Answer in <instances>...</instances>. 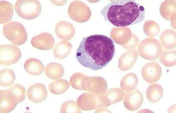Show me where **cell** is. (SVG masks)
I'll list each match as a JSON object with an SVG mask.
<instances>
[{
  "label": "cell",
  "mask_w": 176,
  "mask_h": 113,
  "mask_svg": "<svg viewBox=\"0 0 176 113\" xmlns=\"http://www.w3.org/2000/svg\"><path fill=\"white\" fill-rule=\"evenodd\" d=\"M114 43L109 37L92 35L82 38L75 53V57L82 66L93 71L101 69L113 58Z\"/></svg>",
  "instance_id": "1"
},
{
  "label": "cell",
  "mask_w": 176,
  "mask_h": 113,
  "mask_svg": "<svg viewBox=\"0 0 176 113\" xmlns=\"http://www.w3.org/2000/svg\"><path fill=\"white\" fill-rule=\"evenodd\" d=\"M100 13L105 21L116 26L124 27L143 21L145 10L134 0H117L111 1Z\"/></svg>",
  "instance_id": "2"
},
{
  "label": "cell",
  "mask_w": 176,
  "mask_h": 113,
  "mask_svg": "<svg viewBox=\"0 0 176 113\" xmlns=\"http://www.w3.org/2000/svg\"><path fill=\"white\" fill-rule=\"evenodd\" d=\"M4 36L14 45H19L25 42L27 39V31L20 22L11 21L5 24L3 28Z\"/></svg>",
  "instance_id": "3"
},
{
  "label": "cell",
  "mask_w": 176,
  "mask_h": 113,
  "mask_svg": "<svg viewBox=\"0 0 176 113\" xmlns=\"http://www.w3.org/2000/svg\"><path fill=\"white\" fill-rule=\"evenodd\" d=\"M15 10L17 14L21 18L32 20L40 15L41 5L37 0H18L15 4Z\"/></svg>",
  "instance_id": "4"
},
{
  "label": "cell",
  "mask_w": 176,
  "mask_h": 113,
  "mask_svg": "<svg viewBox=\"0 0 176 113\" xmlns=\"http://www.w3.org/2000/svg\"><path fill=\"white\" fill-rule=\"evenodd\" d=\"M137 50L139 54L142 57L149 60H153L160 56L163 48L158 40L148 37L139 44Z\"/></svg>",
  "instance_id": "5"
},
{
  "label": "cell",
  "mask_w": 176,
  "mask_h": 113,
  "mask_svg": "<svg viewBox=\"0 0 176 113\" xmlns=\"http://www.w3.org/2000/svg\"><path fill=\"white\" fill-rule=\"evenodd\" d=\"M68 13L71 19L79 23L88 21L90 18L91 14L89 6L79 0L74 1L70 3Z\"/></svg>",
  "instance_id": "6"
},
{
  "label": "cell",
  "mask_w": 176,
  "mask_h": 113,
  "mask_svg": "<svg viewBox=\"0 0 176 113\" xmlns=\"http://www.w3.org/2000/svg\"><path fill=\"white\" fill-rule=\"evenodd\" d=\"M21 52L19 48L11 44L0 45V64L5 66L17 63L21 57Z\"/></svg>",
  "instance_id": "7"
},
{
  "label": "cell",
  "mask_w": 176,
  "mask_h": 113,
  "mask_svg": "<svg viewBox=\"0 0 176 113\" xmlns=\"http://www.w3.org/2000/svg\"><path fill=\"white\" fill-rule=\"evenodd\" d=\"M162 73V68L156 61H152L145 64L143 67L141 75L144 80L149 83L157 82Z\"/></svg>",
  "instance_id": "8"
},
{
  "label": "cell",
  "mask_w": 176,
  "mask_h": 113,
  "mask_svg": "<svg viewBox=\"0 0 176 113\" xmlns=\"http://www.w3.org/2000/svg\"><path fill=\"white\" fill-rule=\"evenodd\" d=\"M0 112L7 113L13 110L17 103V98L9 90H2L0 92Z\"/></svg>",
  "instance_id": "9"
},
{
  "label": "cell",
  "mask_w": 176,
  "mask_h": 113,
  "mask_svg": "<svg viewBox=\"0 0 176 113\" xmlns=\"http://www.w3.org/2000/svg\"><path fill=\"white\" fill-rule=\"evenodd\" d=\"M143 99L142 92L137 89H135L128 92L125 95L123 103L127 109L131 111H134L140 107Z\"/></svg>",
  "instance_id": "10"
},
{
  "label": "cell",
  "mask_w": 176,
  "mask_h": 113,
  "mask_svg": "<svg viewBox=\"0 0 176 113\" xmlns=\"http://www.w3.org/2000/svg\"><path fill=\"white\" fill-rule=\"evenodd\" d=\"M31 43L34 48L40 50H49L55 45V40L52 35L47 32L42 33L32 39Z\"/></svg>",
  "instance_id": "11"
},
{
  "label": "cell",
  "mask_w": 176,
  "mask_h": 113,
  "mask_svg": "<svg viewBox=\"0 0 176 113\" xmlns=\"http://www.w3.org/2000/svg\"><path fill=\"white\" fill-rule=\"evenodd\" d=\"M27 95L28 99L34 103L41 102L44 100L47 96V90L43 84L35 83L29 88Z\"/></svg>",
  "instance_id": "12"
},
{
  "label": "cell",
  "mask_w": 176,
  "mask_h": 113,
  "mask_svg": "<svg viewBox=\"0 0 176 113\" xmlns=\"http://www.w3.org/2000/svg\"><path fill=\"white\" fill-rule=\"evenodd\" d=\"M132 33L128 27H114L110 32L112 39L116 43L122 46L127 44L131 40Z\"/></svg>",
  "instance_id": "13"
},
{
  "label": "cell",
  "mask_w": 176,
  "mask_h": 113,
  "mask_svg": "<svg viewBox=\"0 0 176 113\" xmlns=\"http://www.w3.org/2000/svg\"><path fill=\"white\" fill-rule=\"evenodd\" d=\"M55 32L57 37L63 40H71L75 34V29L71 23L66 21L58 22L55 27Z\"/></svg>",
  "instance_id": "14"
},
{
  "label": "cell",
  "mask_w": 176,
  "mask_h": 113,
  "mask_svg": "<svg viewBox=\"0 0 176 113\" xmlns=\"http://www.w3.org/2000/svg\"><path fill=\"white\" fill-rule=\"evenodd\" d=\"M138 57L136 49H130L123 54L119 59L118 68L122 71L128 70L133 66Z\"/></svg>",
  "instance_id": "15"
},
{
  "label": "cell",
  "mask_w": 176,
  "mask_h": 113,
  "mask_svg": "<svg viewBox=\"0 0 176 113\" xmlns=\"http://www.w3.org/2000/svg\"><path fill=\"white\" fill-rule=\"evenodd\" d=\"M159 10L161 16L166 20L170 21L171 25L175 20L176 1H164L160 5Z\"/></svg>",
  "instance_id": "16"
},
{
  "label": "cell",
  "mask_w": 176,
  "mask_h": 113,
  "mask_svg": "<svg viewBox=\"0 0 176 113\" xmlns=\"http://www.w3.org/2000/svg\"><path fill=\"white\" fill-rule=\"evenodd\" d=\"M104 98V105L108 107L121 101L124 97L125 93L119 88L109 89L107 91Z\"/></svg>",
  "instance_id": "17"
},
{
  "label": "cell",
  "mask_w": 176,
  "mask_h": 113,
  "mask_svg": "<svg viewBox=\"0 0 176 113\" xmlns=\"http://www.w3.org/2000/svg\"><path fill=\"white\" fill-rule=\"evenodd\" d=\"M24 68L27 73L34 75L41 74L44 70V65L41 62L34 58L26 60L24 64Z\"/></svg>",
  "instance_id": "18"
},
{
  "label": "cell",
  "mask_w": 176,
  "mask_h": 113,
  "mask_svg": "<svg viewBox=\"0 0 176 113\" xmlns=\"http://www.w3.org/2000/svg\"><path fill=\"white\" fill-rule=\"evenodd\" d=\"M163 89L162 86L157 83L151 84L146 92L147 99L152 103H155L160 100L163 97Z\"/></svg>",
  "instance_id": "19"
},
{
  "label": "cell",
  "mask_w": 176,
  "mask_h": 113,
  "mask_svg": "<svg viewBox=\"0 0 176 113\" xmlns=\"http://www.w3.org/2000/svg\"><path fill=\"white\" fill-rule=\"evenodd\" d=\"M161 44L167 50L176 46V32L171 29H167L161 33L160 35Z\"/></svg>",
  "instance_id": "20"
},
{
  "label": "cell",
  "mask_w": 176,
  "mask_h": 113,
  "mask_svg": "<svg viewBox=\"0 0 176 113\" xmlns=\"http://www.w3.org/2000/svg\"><path fill=\"white\" fill-rule=\"evenodd\" d=\"M0 23L3 24L8 22L13 16V6L8 1H0Z\"/></svg>",
  "instance_id": "21"
},
{
  "label": "cell",
  "mask_w": 176,
  "mask_h": 113,
  "mask_svg": "<svg viewBox=\"0 0 176 113\" xmlns=\"http://www.w3.org/2000/svg\"><path fill=\"white\" fill-rule=\"evenodd\" d=\"M64 73V70L63 66L58 63H49L46 65L45 68V75L53 80L61 78Z\"/></svg>",
  "instance_id": "22"
},
{
  "label": "cell",
  "mask_w": 176,
  "mask_h": 113,
  "mask_svg": "<svg viewBox=\"0 0 176 113\" xmlns=\"http://www.w3.org/2000/svg\"><path fill=\"white\" fill-rule=\"evenodd\" d=\"M72 46L67 41H62L57 43L53 50L55 57L59 60L63 59L71 52Z\"/></svg>",
  "instance_id": "23"
},
{
  "label": "cell",
  "mask_w": 176,
  "mask_h": 113,
  "mask_svg": "<svg viewBox=\"0 0 176 113\" xmlns=\"http://www.w3.org/2000/svg\"><path fill=\"white\" fill-rule=\"evenodd\" d=\"M138 83L137 76L133 73H128L125 75L121 82V87L124 91L128 92L134 90Z\"/></svg>",
  "instance_id": "24"
},
{
  "label": "cell",
  "mask_w": 176,
  "mask_h": 113,
  "mask_svg": "<svg viewBox=\"0 0 176 113\" xmlns=\"http://www.w3.org/2000/svg\"><path fill=\"white\" fill-rule=\"evenodd\" d=\"M70 87L69 82L67 80L61 79L55 80L48 86L50 92L55 94H60L65 92Z\"/></svg>",
  "instance_id": "25"
},
{
  "label": "cell",
  "mask_w": 176,
  "mask_h": 113,
  "mask_svg": "<svg viewBox=\"0 0 176 113\" xmlns=\"http://www.w3.org/2000/svg\"><path fill=\"white\" fill-rule=\"evenodd\" d=\"M0 76V85L4 87L11 86L15 80L14 72L13 70L8 68L1 70Z\"/></svg>",
  "instance_id": "26"
},
{
  "label": "cell",
  "mask_w": 176,
  "mask_h": 113,
  "mask_svg": "<svg viewBox=\"0 0 176 113\" xmlns=\"http://www.w3.org/2000/svg\"><path fill=\"white\" fill-rule=\"evenodd\" d=\"M159 58L160 62L167 67L172 66L176 64V50H165L162 52Z\"/></svg>",
  "instance_id": "27"
},
{
  "label": "cell",
  "mask_w": 176,
  "mask_h": 113,
  "mask_svg": "<svg viewBox=\"0 0 176 113\" xmlns=\"http://www.w3.org/2000/svg\"><path fill=\"white\" fill-rule=\"evenodd\" d=\"M143 30L146 35L152 37L156 35L159 32L160 27L155 22L148 20L145 21L143 26Z\"/></svg>",
  "instance_id": "28"
},
{
  "label": "cell",
  "mask_w": 176,
  "mask_h": 113,
  "mask_svg": "<svg viewBox=\"0 0 176 113\" xmlns=\"http://www.w3.org/2000/svg\"><path fill=\"white\" fill-rule=\"evenodd\" d=\"M8 90L12 92L15 95L17 100V103H21L25 99L26 90L22 85L15 84L9 87Z\"/></svg>",
  "instance_id": "29"
},
{
  "label": "cell",
  "mask_w": 176,
  "mask_h": 113,
  "mask_svg": "<svg viewBox=\"0 0 176 113\" xmlns=\"http://www.w3.org/2000/svg\"><path fill=\"white\" fill-rule=\"evenodd\" d=\"M75 102L70 100L64 102L63 103L61 107V112L68 113L74 112V111L75 110Z\"/></svg>",
  "instance_id": "30"
},
{
  "label": "cell",
  "mask_w": 176,
  "mask_h": 113,
  "mask_svg": "<svg viewBox=\"0 0 176 113\" xmlns=\"http://www.w3.org/2000/svg\"><path fill=\"white\" fill-rule=\"evenodd\" d=\"M139 42L138 38L135 35L132 34V38L129 42L123 46L127 49H132L136 47Z\"/></svg>",
  "instance_id": "31"
},
{
  "label": "cell",
  "mask_w": 176,
  "mask_h": 113,
  "mask_svg": "<svg viewBox=\"0 0 176 113\" xmlns=\"http://www.w3.org/2000/svg\"><path fill=\"white\" fill-rule=\"evenodd\" d=\"M51 2L56 6H61L66 3L67 1H57V0H51Z\"/></svg>",
  "instance_id": "32"
}]
</instances>
